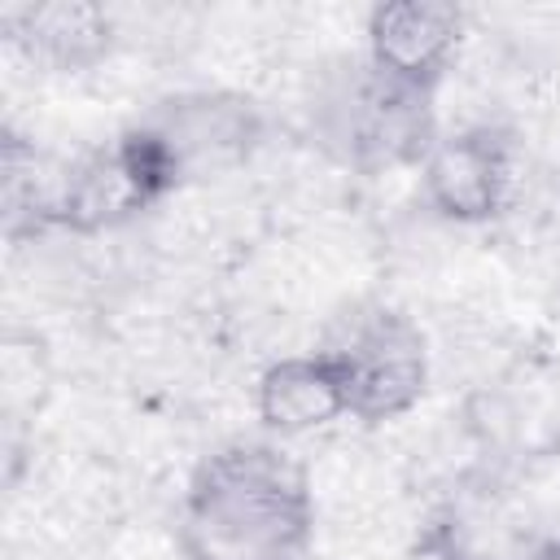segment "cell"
<instances>
[{"instance_id": "6da1fadb", "label": "cell", "mask_w": 560, "mask_h": 560, "mask_svg": "<svg viewBox=\"0 0 560 560\" xmlns=\"http://www.w3.org/2000/svg\"><path fill=\"white\" fill-rule=\"evenodd\" d=\"M311 538V472L284 446L228 438L197 459L179 503L184 560H302Z\"/></svg>"}, {"instance_id": "7a4b0ae2", "label": "cell", "mask_w": 560, "mask_h": 560, "mask_svg": "<svg viewBox=\"0 0 560 560\" xmlns=\"http://www.w3.org/2000/svg\"><path fill=\"white\" fill-rule=\"evenodd\" d=\"M306 127L311 144L354 175L420 171L442 136L433 92L376 70L368 57L341 61L319 79L306 105Z\"/></svg>"}, {"instance_id": "3957f363", "label": "cell", "mask_w": 560, "mask_h": 560, "mask_svg": "<svg viewBox=\"0 0 560 560\" xmlns=\"http://www.w3.org/2000/svg\"><path fill=\"white\" fill-rule=\"evenodd\" d=\"M179 188V171L158 136L131 118L114 140L92 144L61 171L57 228L74 236L114 232L136 223Z\"/></svg>"}, {"instance_id": "277c9868", "label": "cell", "mask_w": 560, "mask_h": 560, "mask_svg": "<svg viewBox=\"0 0 560 560\" xmlns=\"http://www.w3.org/2000/svg\"><path fill=\"white\" fill-rule=\"evenodd\" d=\"M346 385V416L359 424H385L407 416L429 389V346L416 319L389 306H372L324 346Z\"/></svg>"}, {"instance_id": "5b68a950", "label": "cell", "mask_w": 560, "mask_h": 560, "mask_svg": "<svg viewBox=\"0 0 560 560\" xmlns=\"http://www.w3.org/2000/svg\"><path fill=\"white\" fill-rule=\"evenodd\" d=\"M179 171V184H206L241 171L267 140L262 109L228 88H188L158 96L140 118Z\"/></svg>"}, {"instance_id": "8992f818", "label": "cell", "mask_w": 560, "mask_h": 560, "mask_svg": "<svg viewBox=\"0 0 560 560\" xmlns=\"http://www.w3.org/2000/svg\"><path fill=\"white\" fill-rule=\"evenodd\" d=\"M521 171V140L508 127L477 122L451 136H438L433 153L420 166L424 206L459 228H477L499 219L512 206Z\"/></svg>"}, {"instance_id": "52a82bcc", "label": "cell", "mask_w": 560, "mask_h": 560, "mask_svg": "<svg viewBox=\"0 0 560 560\" xmlns=\"http://www.w3.org/2000/svg\"><path fill=\"white\" fill-rule=\"evenodd\" d=\"M368 61L411 88L438 92L459 39L464 9L451 0H385L368 9Z\"/></svg>"}, {"instance_id": "ba28073f", "label": "cell", "mask_w": 560, "mask_h": 560, "mask_svg": "<svg viewBox=\"0 0 560 560\" xmlns=\"http://www.w3.org/2000/svg\"><path fill=\"white\" fill-rule=\"evenodd\" d=\"M4 39L35 66L57 74H83L114 52V18L92 0H44V4H4Z\"/></svg>"}, {"instance_id": "9c48e42d", "label": "cell", "mask_w": 560, "mask_h": 560, "mask_svg": "<svg viewBox=\"0 0 560 560\" xmlns=\"http://www.w3.org/2000/svg\"><path fill=\"white\" fill-rule=\"evenodd\" d=\"M254 411L276 438H302L346 416V385L332 354L315 350L267 363L254 389Z\"/></svg>"}, {"instance_id": "30bf717a", "label": "cell", "mask_w": 560, "mask_h": 560, "mask_svg": "<svg viewBox=\"0 0 560 560\" xmlns=\"http://www.w3.org/2000/svg\"><path fill=\"white\" fill-rule=\"evenodd\" d=\"M0 210H4V236L13 245L31 241V236H44L57 228V188H61V175L48 179L44 175V162L35 153V144L26 136H18L13 127H4V153H0Z\"/></svg>"}, {"instance_id": "8fae6325", "label": "cell", "mask_w": 560, "mask_h": 560, "mask_svg": "<svg viewBox=\"0 0 560 560\" xmlns=\"http://www.w3.org/2000/svg\"><path fill=\"white\" fill-rule=\"evenodd\" d=\"M411 560H477V556H468V551L459 547L455 529L438 521V525H424V534H420L416 547H411Z\"/></svg>"}, {"instance_id": "7c38bea8", "label": "cell", "mask_w": 560, "mask_h": 560, "mask_svg": "<svg viewBox=\"0 0 560 560\" xmlns=\"http://www.w3.org/2000/svg\"><path fill=\"white\" fill-rule=\"evenodd\" d=\"M529 560H560V534L556 538H538L534 551H529Z\"/></svg>"}]
</instances>
